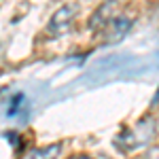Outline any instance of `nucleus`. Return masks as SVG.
I'll use <instances>...</instances> for the list:
<instances>
[{"label": "nucleus", "instance_id": "obj_1", "mask_svg": "<svg viewBox=\"0 0 159 159\" xmlns=\"http://www.w3.org/2000/svg\"><path fill=\"white\" fill-rule=\"evenodd\" d=\"M153 136H155V119L148 117V119H142L132 132H125L123 136H119L117 144L121 147V151H132L136 147L148 144Z\"/></svg>", "mask_w": 159, "mask_h": 159}, {"label": "nucleus", "instance_id": "obj_2", "mask_svg": "<svg viewBox=\"0 0 159 159\" xmlns=\"http://www.w3.org/2000/svg\"><path fill=\"white\" fill-rule=\"evenodd\" d=\"M74 17H76V7L74 4H64L51 15L49 24H47V36L49 38H60L66 32L72 30Z\"/></svg>", "mask_w": 159, "mask_h": 159}, {"label": "nucleus", "instance_id": "obj_3", "mask_svg": "<svg viewBox=\"0 0 159 159\" xmlns=\"http://www.w3.org/2000/svg\"><path fill=\"white\" fill-rule=\"evenodd\" d=\"M129 30H132V19L119 15V17H112L102 32H104V40L106 43H119V40H123L127 36Z\"/></svg>", "mask_w": 159, "mask_h": 159}, {"label": "nucleus", "instance_id": "obj_4", "mask_svg": "<svg viewBox=\"0 0 159 159\" xmlns=\"http://www.w3.org/2000/svg\"><path fill=\"white\" fill-rule=\"evenodd\" d=\"M112 4H115V2H104L102 7L96 9L93 17L89 19V28H91V30L98 32V30H104V28L108 25V21L115 17V15H112Z\"/></svg>", "mask_w": 159, "mask_h": 159}, {"label": "nucleus", "instance_id": "obj_5", "mask_svg": "<svg viewBox=\"0 0 159 159\" xmlns=\"http://www.w3.org/2000/svg\"><path fill=\"white\" fill-rule=\"evenodd\" d=\"M61 153V144H49V147H40V148H32L28 153V159H57Z\"/></svg>", "mask_w": 159, "mask_h": 159}, {"label": "nucleus", "instance_id": "obj_6", "mask_svg": "<svg viewBox=\"0 0 159 159\" xmlns=\"http://www.w3.org/2000/svg\"><path fill=\"white\" fill-rule=\"evenodd\" d=\"M21 104H24V96H21V93H19V96H13V98H11V106H9V110H7V112H9V117H13V115L19 110Z\"/></svg>", "mask_w": 159, "mask_h": 159}, {"label": "nucleus", "instance_id": "obj_7", "mask_svg": "<svg viewBox=\"0 0 159 159\" xmlns=\"http://www.w3.org/2000/svg\"><path fill=\"white\" fill-rule=\"evenodd\" d=\"M142 159H159V147H151Z\"/></svg>", "mask_w": 159, "mask_h": 159}, {"label": "nucleus", "instance_id": "obj_8", "mask_svg": "<svg viewBox=\"0 0 159 159\" xmlns=\"http://www.w3.org/2000/svg\"><path fill=\"white\" fill-rule=\"evenodd\" d=\"M70 159H91V157H87V155H74V157H70Z\"/></svg>", "mask_w": 159, "mask_h": 159}, {"label": "nucleus", "instance_id": "obj_9", "mask_svg": "<svg viewBox=\"0 0 159 159\" xmlns=\"http://www.w3.org/2000/svg\"><path fill=\"white\" fill-rule=\"evenodd\" d=\"M106 2H119V0H106Z\"/></svg>", "mask_w": 159, "mask_h": 159}]
</instances>
